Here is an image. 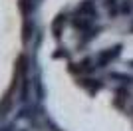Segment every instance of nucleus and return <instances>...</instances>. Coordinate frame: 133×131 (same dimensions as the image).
<instances>
[{
	"label": "nucleus",
	"mask_w": 133,
	"mask_h": 131,
	"mask_svg": "<svg viewBox=\"0 0 133 131\" xmlns=\"http://www.w3.org/2000/svg\"><path fill=\"white\" fill-rule=\"evenodd\" d=\"M68 70L72 71L74 76H78V74L79 76H91V74H95L99 68H97V60H95V58L85 56V58H82L78 64L70 62V64H68Z\"/></svg>",
	"instance_id": "f03ea898"
},
{
	"label": "nucleus",
	"mask_w": 133,
	"mask_h": 131,
	"mask_svg": "<svg viewBox=\"0 0 133 131\" xmlns=\"http://www.w3.org/2000/svg\"><path fill=\"white\" fill-rule=\"evenodd\" d=\"M52 58H54V60H70V58H72V54H70V50H68V48L60 46V48H56V50H54Z\"/></svg>",
	"instance_id": "2eb2a0df"
},
{
	"label": "nucleus",
	"mask_w": 133,
	"mask_h": 131,
	"mask_svg": "<svg viewBox=\"0 0 133 131\" xmlns=\"http://www.w3.org/2000/svg\"><path fill=\"white\" fill-rule=\"evenodd\" d=\"M121 16H131L133 14V2L131 0H121Z\"/></svg>",
	"instance_id": "dca6fc26"
},
{
	"label": "nucleus",
	"mask_w": 133,
	"mask_h": 131,
	"mask_svg": "<svg viewBox=\"0 0 133 131\" xmlns=\"http://www.w3.org/2000/svg\"><path fill=\"white\" fill-rule=\"evenodd\" d=\"M0 131H28V129H18L16 123H6V125L0 127Z\"/></svg>",
	"instance_id": "a211bd4d"
},
{
	"label": "nucleus",
	"mask_w": 133,
	"mask_h": 131,
	"mask_svg": "<svg viewBox=\"0 0 133 131\" xmlns=\"http://www.w3.org/2000/svg\"><path fill=\"white\" fill-rule=\"evenodd\" d=\"M34 34H38L36 22H34L32 18H24V24H22V40H24V42H30Z\"/></svg>",
	"instance_id": "1a4fd4ad"
},
{
	"label": "nucleus",
	"mask_w": 133,
	"mask_h": 131,
	"mask_svg": "<svg viewBox=\"0 0 133 131\" xmlns=\"http://www.w3.org/2000/svg\"><path fill=\"white\" fill-rule=\"evenodd\" d=\"M44 125L48 127V131H62L60 127H58V123H54V121H52L48 115H44Z\"/></svg>",
	"instance_id": "f3484780"
},
{
	"label": "nucleus",
	"mask_w": 133,
	"mask_h": 131,
	"mask_svg": "<svg viewBox=\"0 0 133 131\" xmlns=\"http://www.w3.org/2000/svg\"><path fill=\"white\" fill-rule=\"evenodd\" d=\"M36 2H38V4H40V2H42V0H36Z\"/></svg>",
	"instance_id": "412c9836"
},
{
	"label": "nucleus",
	"mask_w": 133,
	"mask_h": 131,
	"mask_svg": "<svg viewBox=\"0 0 133 131\" xmlns=\"http://www.w3.org/2000/svg\"><path fill=\"white\" fill-rule=\"evenodd\" d=\"M94 18H89V16H79V14H74V16H70V26L76 30L78 34L85 32V30H89V28L94 26Z\"/></svg>",
	"instance_id": "20e7f679"
},
{
	"label": "nucleus",
	"mask_w": 133,
	"mask_h": 131,
	"mask_svg": "<svg viewBox=\"0 0 133 131\" xmlns=\"http://www.w3.org/2000/svg\"><path fill=\"white\" fill-rule=\"evenodd\" d=\"M78 83L89 93V95H95L97 91H101V89L105 87V82H103L101 77H95L94 74H91V76H82L78 80Z\"/></svg>",
	"instance_id": "7ed1b4c3"
},
{
	"label": "nucleus",
	"mask_w": 133,
	"mask_h": 131,
	"mask_svg": "<svg viewBox=\"0 0 133 131\" xmlns=\"http://www.w3.org/2000/svg\"><path fill=\"white\" fill-rule=\"evenodd\" d=\"M16 74L20 77H24L28 74V56L26 54H22L20 58H18V62H16Z\"/></svg>",
	"instance_id": "4468645a"
},
{
	"label": "nucleus",
	"mask_w": 133,
	"mask_h": 131,
	"mask_svg": "<svg viewBox=\"0 0 133 131\" xmlns=\"http://www.w3.org/2000/svg\"><path fill=\"white\" fill-rule=\"evenodd\" d=\"M121 0H103V8L107 10V16L109 20H115V18L121 16Z\"/></svg>",
	"instance_id": "0eeeda50"
},
{
	"label": "nucleus",
	"mask_w": 133,
	"mask_h": 131,
	"mask_svg": "<svg viewBox=\"0 0 133 131\" xmlns=\"http://www.w3.org/2000/svg\"><path fill=\"white\" fill-rule=\"evenodd\" d=\"M115 99H113V103L117 105L119 109H123V105H125V101L129 99V86H117L115 87Z\"/></svg>",
	"instance_id": "9d476101"
},
{
	"label": "nucleus",
	"mask_w": 133,
	"mask_h": 131,
	"mask_svg": "<svg viewBox=\"0 0 133 131\" xmlns=\"http://www.w3.org/2000/svg\"><path fill=\"white\" fill-rule=\"evenodd\" d=\"M129 30H131V32H133V20H131V26H129Z\"/></svg>",
	"instance_id": "aec40b11"
},
{
	"label": "nucleus",
	"mask_w": 133,
	"mask_h": 131,
	"mask_svg": "<svg viewBox=\"0 0 133 131\" xmlns=\"http://www.w3.org/2000/svg\"><path fill=\"white\" fill-rule=\"evenodd\" d=\"M101 30H103L101 26H95V24H94V26L89 28V30H85V32H82V34H79V44L88 46L89 42H94V40H95V38H97V36L101 34Z\"/></svg>",
	"instance_id": "6e6552de"
},
{
	"label": "nucleus",
	"mask_w": 133,
	"mask_h": 131,
	"mask_svg": "<svg viewBox=\"0 0 133 131\" xmlns=\"http://www.w3.org/2000/svg\"><path fill=\"white\" fill-rule=\"evenodd\" d=\"M18 6H20V12L24 14V18H30L36 12V8H38V2L36 0H20Z\"/></svg>",
	"instance_id": "ddd939ff"
},
{
	"label": "nucleus",
	"mask_w": 133,
	"mask_h": 131,
	"mask_svg": "<svg viewBox=\"0 0 133 131\" xmlns=\"http://www.w3.org/2000/svg\"><path fill=\"white\" fill-rule=\"evenodd\" d=\"M107 80L115 82L117 86H131L133 83V77L129 74H123V71H109L107 74Z\"/></svg>",
	"instance_id": "9b49d317"
},
{
	"label": "nucleus",
	"mask_w": 133,
	"mask_h": 131,
	"mask_svg": "<svg viewBox=\"0 0 133 131\" xmlns=\"http://www.w3.org/2000/svg\"><path fill=\"white\" fill-rule=\"evenodd\" d=\"M76 14H79V16H89V18H97V6H95L94 0H82L78 4V8H76Z\"/></svg>",
	"instance_id": "423d86ee"
},
{
	"label": "nucleus",
	"mask_w": 133,
	"mask_h": 131,
	"mask_svg": "<svg viewBox=\"0 0 133 131\" xmlns=\"http://www.w3.org/2000/svg\"><path fill=\"white\" fill-rule=\"evenodd\" d=\"M70 24V14L68 12H60L58 16L52 20V34H54V38L60 40L62 34H64V28Z\"/></svg>",
	"instance_id": "39448f33"
},
{
	"label": "nucleus",
	"mask_w": 133,
	"mask_h": 131,
	"mask_svg": "<svg viewBox=\"0 0 133 131\" xmlns=\"http://www.w3.org/2000/svg\"><path fill=\"white\" fill-rule=\"evenodd\" d=\"M121 54H123V44H115V46H109V48H105V50H99L97 56H95V60H97V68H99V70L109 68L115 60L121 58Z\"/></svg>",
	"instance_id": "f257e3e1"
},
{
	"label": "nucleus",
	"mask_w": 133,
	"mask_h": 131,
	"mask_svg": "<svg viewBox=\"0 0 133 131\" xmlns=\"http://www.w3.org/2000/svg\"><path fill=\"white\" fill-rule=\"evenodd\" d=\"M32 87H34V95H36V101L42 103L46 97V89H44V83H42V77L40 76H34L32 77Z\"/></svg>",
	"instance_id": "f8f14e48"
},
{
	"label": "nucleus",
	"mask_w": 133,
	"mask_h": 131,
	"mask_svg": "<svg viewBox=\"0 0 133 131\" xmlns=\"http://www.w3.org/2000/svg\"><path fill=\"white\" fill-rule=\"evenodd\" d=\"M127 66H129V68L133 70V60H129V62H127Z\"/></svg>",
	"instance_id": "6ab92c4d"
}]
</instances>
